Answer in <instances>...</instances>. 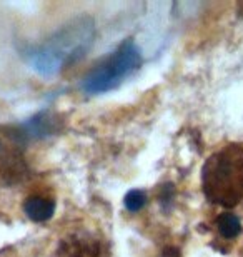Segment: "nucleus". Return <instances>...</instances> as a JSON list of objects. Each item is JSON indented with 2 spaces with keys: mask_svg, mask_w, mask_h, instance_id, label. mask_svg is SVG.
Segmentation results:
<instances>
[{
  "mask_svg": "<svg viewBox=\"0 0 243 257\" xmlns=\"http://www.w3.org/2000/svg\"><path fill=\"white\" fill-rule=\"evenodd\" d=\"M201 191L210 204L230 209L243 200V147L228 144L206 159Z\"/></svg>",
  "mask_w": 243,
  "mask_h": 257,
  "instance_id": "1",
  "label": "nucleus"
},
{
  "mask_svg": "<svg viewBox=\"0 0 243 257\" xmlns=\"http://www.w3.org/2000/svg\"><path fill=\"white\" fill-rule=\"evenodd\" d=\"M138 65H140V54L135 44L132 40H127L105 64L87 77L84 89L89 94H102V92L115 89L123 79H127L138 69Z\"/></svg>",
  "mask_w": 243,
  "mask_h": 257,
  "instance_id": "2",
  "label": "nucleus"
},
{
  "mask_svg": "<svg viewBox=\"0 0 243 257\" xmlns=\"http://www.w3.org/2000/svg\"><path fill=\"white\" fill-rule=\"evenodd\" d=\"M17 144L0 136V179L9 177L10 182L20 177L24 172V161L17 151Z\"/></svg>",
  "mask_w": 243,
  "mask_h": 257,
  "instance_id": "3",
  "label": "nucleus"
},
{
  "mask_svg": "<svg viewBox=\"0 0 243 257\" xmlns=\"http://www.w3.org/2000/svg\"><path fill=\"white\" fill-rule=\"evenodd\" d=\"M24 210L35 222H44L54 215L55 202L45 197H29L24 204Z\"/></svg>",
  "mask_w": 243,
  "mask_h": 257,
  "instance_id": "4",
  "label": "nucleus"
},
{
  "mask_svg": "<svg viewBox=\"0 0 243 257\" xmlns=\"http://www.w3.org/2000/svg\"><path fill=\"white\" fill-rule=\"evenodd\" d=\"M216 224H218L220 234L223 235L225 239H235L236 235L241 232V224H240L238 217L230 212L221 214L218 220H216Z\"/></svg>",
  "mask_w": 243,
  "mask_h": 257,
  "instance_id": "5",
  "label": "nucleus"
},
{
  "mask_svg": "<svg viewBox=\"0 0 243 257\" xmlns=\"http://www.w3.org/2000/svg\"><path fill=\"white\" fill-rule=\"evenodd\" d=\"M147 202V195L142 191H130L125 197V207L130 210V212H137L140 210Z\"/></svg>",
  "mask_w": 243,
  "mask_h": 257,
  "instance_id": "6",
  "label": "nucleus"
},
{
  "mask_svg": "<svg viewBox=\"0 0 243 257\" xmlns=\"http://www.w3.org/2000/svg\"><path fill=\"white\" fill-rule=\"evenodd\" d=\"M240 10H241V14H243V4H240Z\"/></svg>",
  "mask_w": 243,
  "mask_h": 257,
  "instance_id": "7",
  "label": "nucleus"
}]
</instances>
